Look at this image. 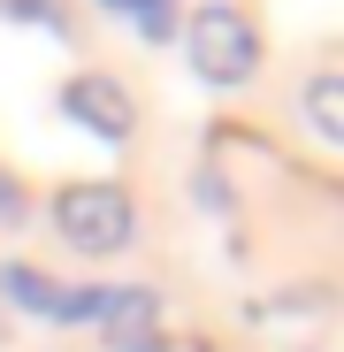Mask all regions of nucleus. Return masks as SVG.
<instances>
[{
  "label": "nucleus",
  "mask_w": 344,
  "mask_h": 352,
  "mask_svg": "<svg viewBox=\"0 0 344 352\" xmlns=\"http://www.w3.org/2000/svg\"><path fill=\"white\" fill-rule=\"evenodd\" d=\"M54 230L77 245V253H115V245H130V230H138V207L115 192V184H62L54 192Z\"/></svg>",
  "instance_id": "f257e3e1"
},
{
  "label": "nucleus",
  "mask_w": 344,
  "mask_h": 352,
  "mask_svg": "<svg viewBox=\"0 0 344 352\" xmlns=\"http://www.w3.org/2000/svg\"><path fill=\"white\" fill-rule=\"evenodd\" d=\"M184 54H192V69H199L207 85H245L260 38H253V23H245L238 8H199V16L184 23Z\"/></svg>",
  "instance_id": "f03ea898"
},
{
  "label": "nucleus",
  "mask_w": 344,
  "mask_h": 352,
  "mask_svg": "<svg viewBox=\"0 0 344 352\" xmlns=\"http://www.w3.org/2000/svg\"><path fill=\"white\" fill-rule=\"evenodd\" d=\"M0 291H8L23 314H46V322H92V291L54 283V276L31 268V261H0Z\"/></svg>",
  "instance_id": "7ed1b4c3"
},
{
  "label": "nucleus",
  "mask_w": 344,
  "mask_h": 352,
  "mask_svg": "<svg viewBox=\"0 0 344 352\" xmlns=\"http://www.w3.org/2000/svg\"><path fill=\"white\" fill-rule=\"evenodd\" d=\"M92 322L123 344V352H153L161 344V299L146 283H130V291H92Z\"/></svg>",
  "instance_id": "20e7f679"
},
{
  "label": "nucleus",
  "mask_w": 344,
  "mask_h": 352,
  "mask_svg": "<svg viewBox=\"0 0 344 352\" xmlns=\"http://www.w3.org/2000/svg\"><path fill=\"white\" fill-rule=\"evenodd\" d=\"M62 107L77 115V123L92 131V138H130V92L115 85V77H100V69H84V77H69L62 85Z\"/></svg>",
  "instance_id": "39448f33"
},
{
  "label": "nucleus",
  "mask_w": 344,
  "mask_h": 352,
  "mask_svg": "<svg viewBox=\"0 0 344 352\" xmlns=\"http://www.w3.org/2000/svg\"><path fill=\"white\" fill-rule=\"evenodd\" d=\"M123 16H130L146 38H168V31H176V0H123Z\"/></svg>",
  "instance_id": "423d86ee"
},
{
  "label": "nucleus",
  "mask_w": 344,
  "mask_h": 352,
  "mask_svg": "<svg viewBox=\"0 0 344 352\" xmlns=\"http://www.w3.org/2000/svg\"><path fill=\"white\" fill-rule=\"evenodd\" d=\"M306 107L321 115V131H336V138H344V77H321V85L306 92Z\"/></svg>",
  "instance_id": "0eeeda50"
},
{
  "label": "nucleus",
  "mask_w": 344,
  "mask_h": 352,
  "mask_svg": "<svg viewBox=\"0 0 344 352\" xmlns=\"http://www.w3.org/2000/svg\"><path fill=\"white\" fill-rule=\"evenodd\" d=\"M8 16H23V23H46V31H69V8L62 0H0Z\"/></svg>",
  "instance_id": "6e6552de"
},
{
  "label": "nucleus",
  "mask_w": 344,
  "mask_h": 352,
  "mask_svg": "<svg viewBox=\"0 0 344 352\" xmlns=\"http://www.w3.org/2000/svg\"><path fill=\"white\" fill-rule=\"evenodd\" d=\"M0 222H23V192H16V176H0Z\"/></svg>",
  "instance_id": "1a4fd4ad"
},
{
  "label": "nucleus",
  "mask_w": 344,
  "mask_h": 352,
  "mask_svg": "<svg viewBox=\"0 0 344 352\" xmlns=\"http://www.w3.org/2000/svg\"><path fill=\"white\" fill-rule=\"evenodd\" d=\"M100 8H123V0H100Z\"/></svg>",
  "instance_id": "9d476101"
}]
</instances>
